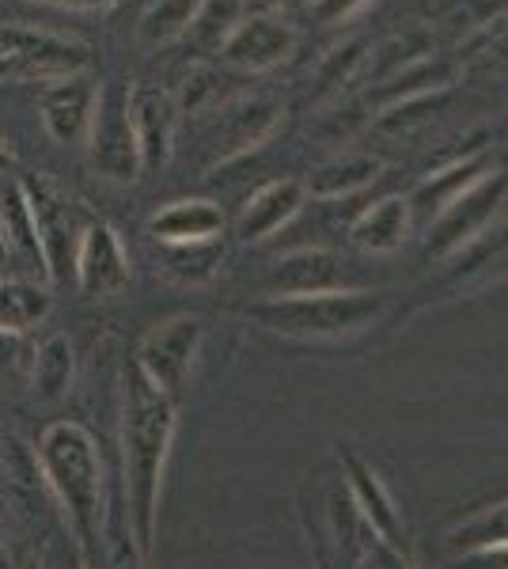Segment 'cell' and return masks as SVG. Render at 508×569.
<instances>
[{
    "label": "cell",
    "instance_id": "cell-1",
    "mask_svg": "<svg viewBox=\"0 0 508 569\" xmlns=\"http://www.w3.org/2000/svg\"><path fill=\"white\" fill-rule=\"evenodd\" d=\"M175 437V402L145 380L137 365L126 369V407H122V493L126 520L141 558L149 562L160 486Z\"/></svg>",
    "mask_w": 508,
    "mask_h": 569
},
{
    "label": "cell",
    "instance_id": "cell-2",
    "mask_svg": "<svg viewBox=\"0 0 508 569\" xmlns=\"http://www.w3.org/2000/svg\"><path fill=\"white\" fill-rule=\"evenodd\" d=\"M39 471L50 493L58 498L80 543L84 569H99L107 525L103 498V460H99L96 437L77 421H53L39 440Z\"/></svg>",
    "mask_w": 508,
    "mask_h": 569
},
{
    "label": "cell",
    "instance_id": "cell-3",
    "mask_svg": "<svg viewBox=\"0 0 508 569\" xmlns=\"http://www.w3.org/2000/svg\"><path fill=\"white\" fill-rule=\"evenodd\" d=\"M27 209H31L34 220V236H39L42 259H46V278L53 284H64L72 278V266H77V247L84 228L91 224L84 201L77 194L53 182L50 176H27L20 179Z\"/></svg>",
    "mask_w": 508,
    "mask_h": 569
},
{
    "label": "cell",
    "instance_id": "cell-4",
    "mask_svg": "<svg viewBox=\"0 0 508 569\" xmlns=\"http://www.w3.org/2000/svg\"><path fill=\"white\" fill-rule=\"evenodd\" d=\"M376 300L368 297H335V292H319V297H277L262 305L247 308V316L258 319L262 327L281 330V335H311V338H335L360 330L376 316Z\"/></svg>",
    "mask_w": 508,
    "mask_h": 569
},
{
    "label": "cell",
    "instance_id": "cell-5",
    "mask_svg": "<svg viewBox=\"0 0 508 569\" xmlns=\"http://www.w3.org/2000/svg\"><path fill=\"white\" fill-rule=\"evenodd\" d=\"M88 160L110 182H133L141 171V149H137V133L129 122V91L110 84L99 88L96 114L88 126Z\"/></svg>",
    "mask_w": 508,
    "mask_h": 569
},
{
    "label": "cell",
    "instance_id": "cell-6",
    "mask_svg": "<svg viewBox=\"0 0 508 569\" xmlns=\"http://www.w3.org/2000/svg\"><path fill=\"white\" fill-rule=\"evenodd\" d=\"M88 46L50 31H8L0 50V84L4 80H61L88 72Z\"/></svg>",
    "mask_w": 508,
    "mask_h": 569
},
{
    "label": "cell",
    "instance_id": "cell-7",
    "mask_svg": "<svg viewBox=\"0 0 508 569\" xmlns=\"http://www.w3.org/2000/svg\"><path fill=\"white\" fill-rule=\"evenodd\" d=\"M198 346H201V319L179 316L145 335L133 365L145 372V380H149L152 388H160L175 402V395L187 388V376L193 369Z\"/></svg>",
    "mask_w": 508,
    "mask_h": 569
},
{
    "label": "cell",
    "instance_id": "cell-8",
    "mask_svg": "<svg viewBox=\"0 0 508 569\" xmlns=\"http://www.w3.org/2000/svg\"><path fill=\"white\" fill-rule=\"evenodd\" d=\"M72 281L80 284V292L91 300L114 297L129 284V259L122 251L118 232L103 220H91L80 236L77 247V266H72Z\"/></svg>",
    "mask_w": 508,
    "mask_h": 569
},
{
    "label": "cell",
    "instance_id": "cell-9",
    "mask_svg": "<svg viewBox=\"0 0 508 569\" xmlns=\"http://www.w3.org/2000/svg\"><path fill=\"white\" fill-rule=\"evenodd\" d=\"M96 99H99V84L88 72L50 80L39 103L46 133L58 144H80L88 137L91 114H96Z\"/></svg>",
    "mask_w": 508,
    "mask_h": 569
},
{
    "label": "cell",
    "instance_id": "cell-10",
    "mask_svg": "<svg viewBox=\"0 0 508 569\" xmlns=\"http://www.w3.org/2000/svg\"><path fill=\"white\" fill-rule=\"evenodd\" d=\"M0 236H4L8 259H12V278L27 281H50L46 278V259L39 236H34V220L27 209L20 179H4L0 182Z\"/></svg>",
    "mask_w": 508,
    "mask_h": 569
},
{
    "label": "cell",
    "instance_id": "cell-11",
    "mask_svg": "<svg viewBox=\"0 0 508 569\" xmlns=\"http://www.w3.org/2000/svg\"><path fill=\"white\" fill-rule=\"evenodd\" d=\"M129 122L141 149V171H152L171 152V107L160 91L133 88L129 91Z\"/></svg>",
    "mask_w": 508,
    "mask_h": 569
},
{
    "label": "cell",
    "instance_id": "cell-12",
    "mask_svg": "<svg viewBox=\"0 0 508 569\" xmlns=\"http://www.w3.org/2000/svg\"><path fill=\"white\" fill-rule=\"evenodd\" d=\"M220 224H225V217L212 201H175L152 217V236L168 247L206 243L220 232Z\"/></svg>",
    "mask_w": 508,
    "mask_h": 569
},
{
    "label": "cell",
    "instance_id": "cell-13",
    "mask_svg": "<svg viewBox=\"0 0 508 569\" xmlns=\"http://www.w3.org/2000/svg\"><path fill=\"white\" fill-rule=\"evenodd\" d=\"M72 376H77V353H72V342L64 335H50L39 350H34V361H31L34 395L46 402H58L69 395Z\"/></svg>",
    "mask_w": 508,
    "mask_h": 569
},
{
    "label": "cell",
    "instance_id": "cell-14",
    "mask_svg": "<svg viewBox=\"0 0 508 569\" xmlns=\"http://www.w3.org/2000/svg\"><path fill=\"white\" fill-rule=\"evenodd\" d=\"M50 316V292L42 281H27V278H4L0 281V330H23L39 327Z\"/></svg>",
    "mask_w": 508,
    "mask_h": 569
},
{
    "label": "cell",
    "instance_id": "cell-15",
    "mask_svg": "<svg viewBox=\"0 0 508 569\" xmlns=\"http://www.w3.org/2000/svg\"><path fill=\"white\" fill-rule=\"evenodd\" d=\"M346 467H349V475H353L357 501H360V509H365V517L372 520L376 531H384L387 547L399 550L402 547L399 520H395V509H391V501H387V493L380 490V482H376V475H368V467L360 460H353V456H346Z\"/></svg>",
    "mask_w": 508,
    "mask_h": 569
},
{
    "label": "cell",
    "instance_id": "cell-16",
    "mask_svg": "<svg viewBox=\"0 0 508 569\" xmlns=\"http://www.w3.org/2000/svg\"><path fill=\"white\" fill-rule=\"evenodd\" d=\"M297 209V187H270V190H262L251 206H247V213L243 220H239V236L243 240H262L266 232H273L277 224H281L285 217Z\"/></svg>",
    "mask_w": 508,
    "mask_h": 569
},
{
    "label": "cell",
    "instance_id": "cell-17",
    "mask_svg": "<svg viewBox=\"0 0 508 569\" xmlns=\"http://www.w3.org/2000/svg\"><path fill=\"white\" fill-rule=\"evenodd\" d=\"M201 0H156V4L145 12L141 20V34L149 42H163V39H175V34L182 31L193 12H198Z\"/></svg>",
    "mask_w": 508,
    "mask_h": 569
},
{
    "label": "cell",
    "instance_id": "cell-18",
    "mask_svg": "<svg viewBox=\"0 0 508 569\" xmlns=\"http://www.w3.org/2000/svg\"><path fill=\"white\" fill-rule=\"evenodd\" d=\"M489 543L508 547V505L486 512V517H478L475 525L459 531V547H489Z\"/></svg>",
    "mask_w": 508,
    "mask_h": 569
},
{
    "label": "cell",
    "instance_id": "cell-19",
    "mask_svg": "<svg viewBox=\"0 0 508 569\" xmlns=\"http://www.w3.org/2000/svg\"><path fill=\"white\" fill-rule=\"evenodd\" d=\"M27 342L23 335H12V330H0V376H12L27 365Z\"/></svg>",
    "mask_w": 508,
    "mask_h": 569
},
{
    "label": "cell",
    "instance_id": "cell-20",
    "mask_svg": "<svg viewBox=\"0 0 508 569\" xmlns=\"http://www.w3.org/2000/svg\"><path fill=\"white\" fill-rule=\"evenodd\" d=\"M39 4H53V8H72V12H99V8H114L118 0H39Z\"/></svg>",
    "mask_w": 508,
    "mask_h": 569
},
{
    "label": "cell",
    "instance_id": "cell-21",
    "mask_svg": "<svg viewBox=\"0 0 508 569\" xmlns=\"http://www.w3.org/2000/svg\"><path fill=\"white\" fill-rule=\"evenodd\" d=\"M475 566H478V569H508V547H501L497 555H482Z\"/></svg>",
    "mask_w": 508,
    "mask_h": 569
},
{
    "label": "cell",
    "instance_id": "cell-22",
    "mask_svg": "<svg viewBox=\"0 0 508 569\" xmlns=\"http://www.w3.org/2000/svg\"><path fill=\"white\" fill-rule=\"evenodd\" d=\"M12 278V259H8V247H4V236H0V281Z\"/></svg>",
    "mask_w": 508,
    "mask_h": 569
},
{
    "label": "cell",
    "instance_id": "cell-23",
    "mask_svg": "<svg viewBox=\"0 0 508 569\" xmlns=\"http://www.w3.org/2000/svg\"><path fill=\"white\" fill-rule=\"evenodd\" d=\"M0 569H12V566H8V547H4V539H0Z\"/></svg>",
    "mask_w": 508,
    "mask_h": 569
},
{
    "label": "cell",
    "instance_id": "cell-24",
    "mask_svg": "<svg viewBox=\"0 0 508 569\" xmlns=\"http://www.w3.org/2000/svg\"><path fill=\"white\" fill-rule=\"evenodd\" d=\"M8 160H12V152H8V149H4V141H0V168H4Z\"/></svg>",
    "mask_w": 508,
    "mask_h": 569
}]
</instances>
